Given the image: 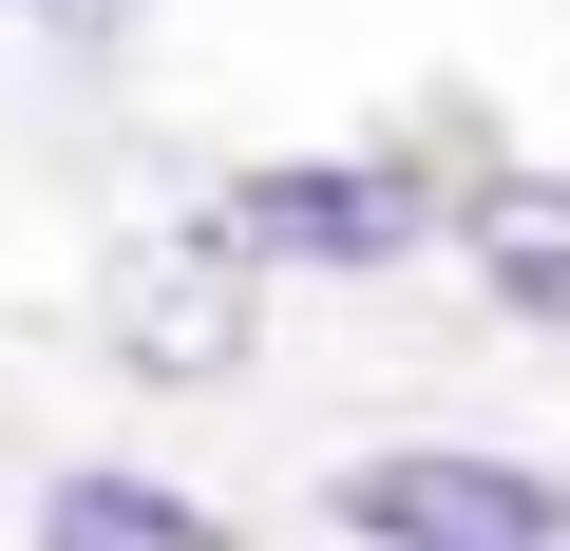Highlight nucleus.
Returning a JSON list of instances; mask_svg holds the SVG:
<instances>
[{
    "label": "nucleus",
    "mask_w": 570,
    "mask_h": 551,
    "mask_svg": "<svg viewBox=\"0 0 570 551\" xmlns=\"http://www.w3.org/2000/svg\"><path fill=\"white\" fill-rule=\"evenodd\" d=\"M475 286H494L513 324H570V171L475 190Z\"/></svg>",
    "instance_id": "obj_4"
},
{
    "label": "nucleus",
    "mask_w": 570,
    "mask_h": 551,
    "mask_svg": "<svg viewBox=\"0 0 570 551\" xmlns=\"http://www.w3.org/2000/svg\"><path fill=\"white\" fill-rule=\"evenodd\" d=\"M247 228L209 209V228H134L115 247V362H153V381H209L228 343H247Z\"/></svg>",
    "instance_id": "obj_2"
},
{
    "label": "nucleus",
    "mask_w": 570,
    "mask_h": 551,
    "mask_svg": "<svg viewBox=\"0 0 570 551\" xmlns=\"http://www.w3.org/2000/svg\"><path fill=\"white\" fill-rule=\"evenodd\" d=\"M39 551H228V513H190L153 475H58L39 494Z\"/></svg>",
    "instance_id": "obj_5"
},
{
    "label": "nucleus",
    "mask_w": 570,
    "mask_h": 551,
    "mask_svg": "<svg viewBox=\"0 0 570 551\" xmlns=\"http://www.w3.org/2000/svg\"><path fill=\"white\" fill-rule=\"evenodd\" d=\"M39 20H58V39H115V20H134V0H39Z\"/></svg>",
    "instance_id": "obj_6"
},
{
    "label": "nucleus",
    "mask_w": 570,
    "mask_h": 551,
    "mask_svg": "<svg viewBox=\"0 0 570 551\" xmlns=\"http://www.w3.org/2000/svg\"><path fill=\"white\" fill-rule=\"evenodd\" d=\"M228 228H247L266 266H400V247L438 228V171H400V152H324V171H247V190H228Z\"/></svg>",
    "instance_id": "obj_3"
},
{
    "label": "nucleus",
    "mask_w": 570,
    "mask_h": 551,
    "mask_svg": "<svg viewBox=\"0 0 570 551\" xmlns=\"http://www.w3.org/2000/svg\"><path fill=\"white\" fill-rule=\"evenodd\" d=\"M343 532H362V551H570V475L419 437V456H362V475H343Z\"/></svg>",
    "instance_id": "obj_1"
}]
</instances>
